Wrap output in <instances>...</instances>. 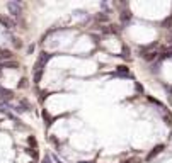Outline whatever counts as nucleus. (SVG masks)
Wrapping results in <instances>:
<instances>
[{"instance_id":"nucleus-1","label":"nucleus","mask_w":172,"mask_h":163,"mask_svg":"<svg viewBox=\"0 0 172 163\" xmlns=\"http://www.w3.org/2000/svg\"><path fill=\"white\" fill-rule=\"evenodd\" d=\"M32 71H34L32 82H34L36 85H38V83L41 82V78H43V73H45V65L39 63V61H36V65H34V68H32Z\"/></svg>"},{"instance_id":"nucleus-2","label":"nucleus","mask_w":172,"mask_h":163,"mask_svg":"<svg viewBox=\"0 0 172 163\" xmlns=\"http://www.w3.org/2000/svg\"><path fill=\"white\" fill-rule=\"evenodd\" d=\"M7 9H9L10 16L12 17H19L21 14H22V5H21L19 2H7Z\"/></svg>"},{"instance_id":"nucleus-3","label":"nucleus","mask_w":172,"mask_h":163,"mask_svg":"<svg viewBox=\"0 0 172 163\" xmlns=\"http://www.w3.org/2000/svg\"><path fill=\"white\" fill-rule=\"evenodd\" d=\"M0 24L7 29H16L17 27L16 20H14L12 17H7V16H0Z\"/></svg>"},{"instance_id":"nucleus-4","label":"nucleus","mask_w":172,"mask_h":163,"mask_svg":"<svg viewBox=\"0 0 172 163\" xmlns=\"http://www.w3.org/2000/svg\"><path fill=\"white\" fill-rule=\"evenodd\" d=\"M12 56H14V53L10 51V49H3V48H0V61H2V63L9 61Z\"/></svg>"},{"instance_id":"nucleus-5","label":"nucleus","mask_w":172,"mask_h":163,"mask_svg":"<svg viewBox=\"0 0 172 163\" xmlns=\"http://www.w3.org/2000/svg\"><path fill=\"white\" fill-rule=\"evenodd\" d=\"M162 151H164V144H159V146H155V148H153V150L148 153L147 160H148V161H150V160H153V158H155L159 153H162Z\"/></svg>"},{"instance_id":"nucleus-6","label":"nucleus","mask_w":172,"mask_h":163,"mask_svg":"<svg viewBox=\"0 0 172 163\" xmlns=\"http://www.w3.org/2000/svg\"><path fill=\"white\" fill-rule=\"evenodd\" d=\"M131 16H133V14H131L130 10H123L121 16H119V17H121V22H123V24H128V22L131 20Z\"/></svg>"},{"instance_id":"nucleus-7","label":"nucleus","mask_w":172,"mask_h":163,"mask_svg":"<svg viewBox=\"0 0 172 163\" xmlns=\"http://www.w3.org/2000/svg\"><path fill=\"white\" fill-rule=\"evenodd\" d=\"M141 56H143L147 61H153V60H157V58H159V53H157V51H148V53L141 54Z\"/></svg>"},{"instance_id":"nucleus-8","label":"nucleus","mask_w":172,"mask_h":163,"mask_svg":"<svg viewBox=\"0 0 172 163\" xmlns=\"http://www.w3.org/2000/svg\"><path fill=\"white\" fill-rule=\"evenodd\" d=\"M0 68H12V70H16V68H19V63H16V61H5V63H0Z\"/></svg>"},{"instance_id":"nucleus-9","label":"nucleus","mask_w":172,"mask_h":163,"mask_svg":"<svg viewBox=\"0 0 172 163\" xmlns=\"http://www.w3.org/2000/svg\"><path fill=\"white\" fill-rule=\"evenodd\" d=\"M96 20H97V22H108L109 16H108V14H104V12H101V14H97V16H96Z\"/></svg>"},{"instance_id":"nucleus-10","label":"nucleus","mask_w":172,"mask_h":163,"mask_svg":"<svg viewBox=\"0 0 172 163\" xmlns=\"http://www.w3.org/2000/svg\"><path fill=\"white\" fill-rule=\"evenodd\" d=\"M43 117H45V124H46V128H50L51 126V117H50V114L46 111H43Z\"/></svg>"},{"instance_id":"nucleus-11","label":"nucleus","mask_w":172,"mask_h":163,"mask_svg":"<svg viewBox=\"0 0 172 163\" xmlns=\"http://www.w3.org/2000/svg\"><path fill=\"white\" fill-rule=\"evenodd\" d=\"M10 39H12L14 48H21V46H22V41H21V39H17V38H10Z\"/></svg>"},{"instance_id":"nucleus-12","label":"nucleus","mask_w":172,"mask_h":163,"mask_svg":"<svg viewBox=\"0 0 172 163\" xmlns=\"http://www.w3.org/2000/svg\"><path fill=\"white\" fill-rule=\"evenodd\" d=\"M27 143L31 144V146H34V148L38 146V143H36V138H34V136H29V138H27Z\"/></svg>"},{"instance_id":"nucleus-13","label":"nucleus","mask_w":172,"mask_h":163,"mask_svg":"<svg viewBox=\"0 0 172 163\" xmlns=\"http://www.w3.org/2000/svg\"><path fill=\"white\" fill-rule=\"evenodd\" d=\"M123 163H141V160H140V158H131V160H126Z\"/></svg>"},{"instance_id":"nucleus-14","label":"nucleus","mask_w":172,"mask_h":163,"mask_svg":"<svg viewBox=\"0 0 172 163\" xmlns=\"http://www.w3.org/2000/svg\"><path fill=\"white\" fill-rule=\"evenodd\" d=\"M123 58H130V49L123 48Z\"/></svg>"},{"instance_id":"nucleus-15","label":"nucleus","mask_w":172,"mask_h":163,"mask_svg":"<svg viewBox=\"0 0 172 163\" xmlns=\"http://www.w3.org/2000/svg\"><path fill=\"white\" fill-rule=\"evenodd\" d=\"M19 87H21V88H24V87H27V80H26V78H22V80H21V83H19Z\"/></svg>"},{"instance_id":"nucleus-16","label":"nucleus","mask_w":172,"mask_h":163,"mask_svg":"<svg viewBox=\"0 0 172 163\" xmlns=\"http://www.w3.org/2000/svg\"><path fill=\"white\" fill-rule=\"evenodd\" d=\"M41 163H51V158H50V155H46L45 158H43V161Z\"/></svg>"},{"instance_id":"nucleus-17","label":"nucleus","mask_w":172,"mask_h":163,"mask_svg":"<svg viewBox=\"0 0 172 163\" xmlns=\"http://www.w3.org/2000/svg\"><path fill=\"white\" fill-rule=\"evenodd\" d=\"M135 87H136V92H143V87L140 83H135Z\"/></svg>"},{"instance_id":"nucleus-18","label":"nucleus","mask_w":172,"mask_h":163,"mask_svg":"<svg viewBox=\"0 0 172 163\" xmlns=\"http://www.w3.org/2000/svg\"><path fill=\"white\" fill-rule=\"evenodd\" d=\"M32 51H34V44H31V46L27 48V54H32Z\"/></svg>"},{"instance_id":"nucleus-19","label":"nucleus","mask_w":172,"mask_h":163,"mask_svg":"<svg viewBox=\"0 0 172 163\" xmlns=\"http://www.w3.org/2000/svg\"><path fill=\"white\" fill-rule=\"evenodd\" d=\"M152 71H159V63H157V65H152Z\"/></svg>"},{"instance_id":"nucleus-20","label":"nucleus","mask_w":172,"mask_h":163,"mask_svg":"<svg viewBox=\"0 0 172 163\" xmlns=\"http://www.w3.org/2000/svg\"><path fill=\"white\" fill-rule=\"evenodd\" d=\"M79 163H90V161H79Z\"/></svg>"},{"instance_id":"nucleus-21","label":"nucleus","mask_w":172,"mask_h":163,"mask_svg":"<svg viewBox=\"0 0 172 163\" xmlns=\"http://www.w3.org/2000/svg\"><path fill=\"white\" fill-rule=\"evenodd\" d=\"M0 70H2V68H0Z\"/></svg>"}]
</instances>
